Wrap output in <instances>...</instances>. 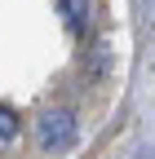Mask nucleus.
<instances>
[{"label": "nucleus", "instance_id": "f257e3e1", "mask_svg": "<svg viewBox=\"0 0 155 159\" xmlns=\"http://www.w3.org/2000/svg\"><path fill=\"white\" fill-rule=\"evenodd\" d=\"M75 115L67 106H53V111H40L35 115V146H40V155H62L75 146Z\"/></svg>", "mask_w": 155, "mask_h": 159}, {"label": "nucleus", "instance_id": "f03ea898", "mask_svg": "<svg viewBox=\"0 0 155 159\" xmlns=\"http://www.w3.org/2000/svg\"><path fill=\"white\" fill-rule=\"evenodd\" d=\"M53 5L62 13V27L75 40H89V31H93V0H53Z\"/></svg>", "mask_w": 155, "mask_h": 159}, {"label": "nucleus", "instance_id": "7ed1b4c3", "mask_svg": "<svg viewBox=\"0 0 155 159\" xmlns=\"http://www.w3.org/2000/svg\"><path fill=\"white\" fill-rule=\"evenodd\" d=\"M9 142H18V111L0 102V146H9Z\"/></svg>", "mask_w": 155, "mask_h": 159}]
</instances>
